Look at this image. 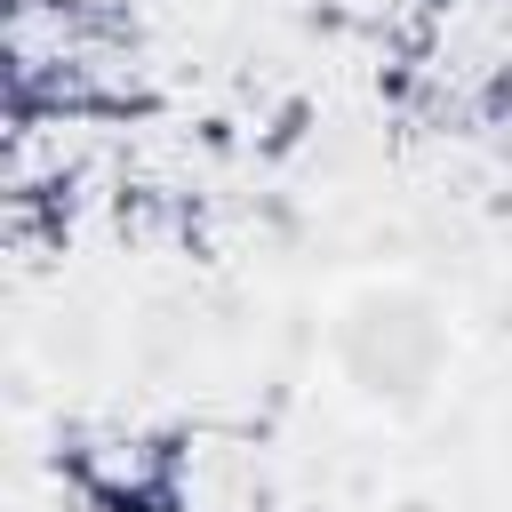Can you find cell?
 I'll return each mask as SVG.
<instances>
[{
    "label": "cell",
    "mask_w": 512,
    "mask_h": 512,
    "mask_svg": "<svg viewBox=\"0 0 512 512\" xmlns=\"http://www.w3.org/2000/svg\"><path fill=\"white\" fill-rule=\"evenodd\" d=\"M328 360H336V376H344L352 400H368L384 416H416L448 384L456 320L416 280H360L328 312Z\"/></svg>",
    "instance_id": "6da1fadb"
}]
</instances>
